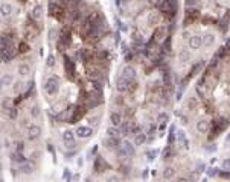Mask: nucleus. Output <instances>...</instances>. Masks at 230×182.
<instances>
[{
  "label": "nucleus",
  "instance_id": "obj_12",
  "mask_svg": "<svg viewBox=\"0 0 230 182\" xmlns=\"http://www.w3.org/2000/svg\"><path fill=\"white\" fill-rule=\"evenodd\" d=\"M29 114H31V117H32L34 120H38V118L41 117V109H40V106H38L37 103L31 105V108H29Z\"/></svg>",
  "mask_w": 230,
  "mask_h": 182
},
{
  "label": "nucleus",
  "instance_id": "obj_23",
  "mask_svg": "<svg viewBox=\"0 0 230 182\" xmlns=\"http://www.w3.org/2000/svg\"><path fill=\"white\" fill-rule=\"evenodd\" d=\"M11 84H12V78L3 75V78H2V85H3V87H9Z\"/></svg>",
  "mask_w": 230,
  "mask_h": 182
},
{
  "label": "nucleus",
  "instance_id": "obj_17",
  "mask_svg": "<svg viewBox=\"0 0 230 182\" xmlns=\"http://www.w3.org/2000/svg\"><path fill=\"white\" fill-rule=\"evenodd\" d=\"M104 144H105L108 149H113V147L119 146V140H117V136H108V138L104 141Z\"/></svg>",
  "mask_w": 230,
  "mask_h": 182
},
{
  "label": "nucleus",
  "instance_id": "obj_18",
  "mask_svg": "<svg viewBox=\"0 0 230 182\" xmlns=\"http://www.w3.org/2000/svg\"><path fill=\"white\" fill-rule=\"evenodd\" d=\"M122 146H124V149L128 152V155H130V156H133V155H134L136 149H134V146H133L130 141H124V143H122Z\"/></svg>",
  "mask_w": 230,
  "mask_h": 182
},
{
  "label": "nucleus",
  "instance_id": "obj_3",
  "mask_svg": "<svg viewBox=\"0 0 230 182\" xmlns=\"http://www.w3.org/2000/svg\"><path fill=\"white\" fill-rule=\"evenodd\" d=\"M63 141H64V146H66L67 149H73V147L76 146V143H75V135H73L72 131H66V132L63 134Z\"/></svg>",
  "mask_w": 230,
  "mask_h": 182
},
{
  "label": "nucleus",
  "instance_id": "obj_16",
  "mask_svg": "<svg viewBox=\"0 0 230 182\" xmlns=\"http://www.w3.org/2000/svg\"><path fill=\"white\" fill-rule=\"evenodd\" d=\"M18 170H20V173H23V175H31V173L34 172V167H32L29 162H23V164H20Z\"/></svg>",
  "mask_w": 230,
  "mask_h": 182
},
{
  "label": "nucleus",
  "instance_id": "obj_8",
  "mask_svg": "<svg viewBox=\"0 0 230 182\" xmlns=\"http://www.w3.org/2000/svg\"><path fill=\"white\" fill-rule=\"evenodd\" d=\"M128 84H130L128 79H125L124 76H119L116 79V90L119 93H125V91H128Z\"/></svg>",
  "mask_w": 230,
  "mask_h": 182
},
{
  "label": "nucleus",
  "instance_id": "obj_28",
  "mask_svg": "<svg viewBox=\"0 0 230 182\" xmlns=\"http://www.w3.org/2000/svg\"><path fill=\"white\" fill-rule=\"evenodd\" d=\"M53 64H55V61H53V56H52V55H50V56H49V58H47V65H49V67H52V65H53Z\"/></svg>",
  "mask_w": 230,
  "mask_h": 182
},
{
  "label": "nucleus",
  "instance_id": "obj_2",
  "mask_svg": "<svg viewBox=\"0 0 230 182\" xmlns=\"http://www.w3.org/2000/svg\"><path fill=\"white\" fill-rule=\"evenodd\" d=\"M75 134H76V138H79V140H87L93 135V129L90 126H78Z\"/></svg>",
  "mask_w": 230,
  "mask_h": 182
},
{
  "label": "nucleus",
  "instance_id": "obj_15",
  "mask_svg": "<svg viewBox=\"0 0 230 182\" xmlns=\"http://www.w3.org/2000/svg\"><path fill=\"white\" fill-rule=\"evenodd\" d=\"M121 120H122V117H121V114H119L117 111H113V112L110 114V123H111L113 126H119V125H121Z\"/></svg>",
  "mask_w": 230,
  "mask_h": 182
},
{
  "label": "nucleus",
  "instance_id": "obj_4",
  "mask_svg": "<svg viewBox=\"0 0 230 182\" xmlns=\"http://www.w3.org/2000/svg\"><path fill=\"white\" fill-rule=\"evenodd\" d=\"M43 12H44L43 6H41L40 3H37V5H34V6L31 8L29 15H31L32 20H41V18H43Z\"/></svg>",
  "mask_w": 230,
  "mask_h": 182
},
{
  "label": "nucleus",
  "instance_id": "obj_29",
  "mask_svg": "<svg viewBox=\"0 0 230 182\" xmlns=\"http://www.w3.org/2000/svg\"><path fill=\"white\" fill-rule=\"evenodd\" d=\"M217 173H218L217 169H210V170H209V176H217Z\"/></svg>",
  "mask_w": 230,
  "mask_h": 182
},
{
  "label": "nucleus",
  "instance_id": "obj_26",
  "mask_svg": "<svg viewBox=\"0 0 230 182\" xmlns=\"http://www.w3.org/2000/svg\"><path fill=\"white\" fill-rule=\"evenodd\" d=\"M223 170L230 172V158H226V159L223 161Z\"/></svg>",
  "mask_w": 230,
  "mask_h": 182
},
{
  "label": "nucleus",
  "instance_id": "obj_14",
  "mask_svg": "<svg viewBox=\"0 0 230 182\" xmlns=\"http://www.w3.org/2000/svg\"><path fill=\"white\" fill-rule=\"evenodd\" d=\"M157 23H159L157 12H148V15H146V24L148 26H155Z\"/></svg>",
  "mask_w": 230,
  "mask_h": 182
},
{
  "label": "nucleus",
  "instance_id": "obj_27",
  "mask_svg": "<svg viewBox=\"0 0 230 182\" xmlns=\"http://www.w3.org/2000/svg\"><path fill=\"white\" fill-rule=\"evenodd\" d=\"M76 167H78V169H82V167H84V156H79V158H78Z\"/></svg>",
  "mask_w": 230,
  "mask_h": 182
},
{
  "label": "nucleus",
  "instance_id": "obj_30",
  "mask_svg": "<svg viewBox=\"0 0 230 182\" xmlns=\"http://www.w3.org/2000/svg\"><path fill=\"white\" fill-rule=\"evenodd\" d=\"M226 143H229V144H230V134L227 135V138H226Z\"/></svg>",
  "mask_w": 230,
  "mask_h": 182
},
{
  "label": "nucleus",
  "instance_id": "obj_24",
  "mask_svg": "<svg viewBox=\"0 0 230 182\" xmlns=\"http://www.w3.org/2000/svg\"><path fill=\"white\" fill-rule=\"evenodd\" d=\"M168 120H169V115H168L166 112H160L159 117H157V122H159V123H166Z\"/></svg>",
  "mask_w": 230,
  "mask_h": 182
},
{
  "label": "nucleus",
  "instance_id": "obj_21",
  "mask_svg": "<svg viewBox=\"0 0 230 182\" xmlns=\"http://www.w3.org/2000/svg\"><path fill=\"white\" fill-rule=\"evenodd\" d=\"M107 135L108 136H117L119 135V129H117V126H110L108 129H107Z\"/></svg>",
  "mask_w": 230,
  "mask_h": 182
},
{
  "label": "nucleus",
  "instance_id": "obj_22",
  "mask_svg": "<svg viewBox=\"0 0 230 182\" xmlns=\"http://www.w3.org/2000/svg\"><path fill=\"white\" fill-rule=\"evenodd\" d=\"M174 169H171V167H168V169H165V172H163V178L165 179H171V178H174Z\"/></svg>",
  "mask_w": 230,
  "mask_h": 182
},
{
  "label": "nucleus",
  "instance_id": "obj_13",
  "mask_svg": "<svg viewBox=\"0 0 230 182\" xmlns=\"http://www.w3.org/2000/svg\"><path fill=\"white\" fill-rule=\"evenodd\" d=\"M12 12H14V6H12L11 3H3V5H2V17H3V18L12 15Z\"/></svg>",
  "mask_w": 230,
  "mask_h": 182
},
{
  "label": "nucleus",
  "instance_id": "obj_19",
  "mask_svg": "<svg viewBox=\"0 0 230 182\" xmlns=\"http://www.w3.org/2000/svg\"><path fill=\"white\" fill-rule=\"evenodd\" d=\"M146 141V134H136V138H134V144L136 146H142L143 143Z\"/></svg>",
  "mask_w": 230,
  "mask_h": 182
},
{
  "label": "nucleus",
  "instance_id": "obj_7",
  "mask_svg": "<svg viewBox=\"0 0 230 182\" xmlns=\"http://www.w3.org/2000/svg\"><path fill=\"white\" fill-rule=\"evenodd\" d=\"M122 76L128 81H134L136 79V68L133 65H125L122 68Z\"/></svg>",
  "mask_w": 230,
  "mask_h": 182
},
{
  "label": "nucleus",
  "instance_id": "obj_5",
  "mask_svg": "<svg viewBox=\"0 0 230 182\" xmlns=\"http://www.w3.org/2000/svg\"><path fill=\"white\" fill-rule=\"evenodd\" d=\"M40 135H41V128H40L38 125L32 123V125L28 128V138H29V140H37V138H40Z\"/></svg>",
  "mask_w": 230,
  "mask_h": 182
},
{
  "label": "nucleus",
  "instance_id": "obj_11",
  "mask_svg": "<svg viewBox=\"0 0 230 182\" xmlns=\"http://www.w3.org/2000/svg\"><path fill=\"white\" fill-rule=\"evenodd\" d=\"M17 73H18L20 78H28V76L31 75V67H29L28 64H20V65L17 67Z\"/></svg>",
  "mask_w": 230,
  "mask_h": 182
},
{
  "label": "nucleus",
  "instance_id": "obj_6",
  "mask_svg": "<svg viewBox=\"0 0 230 182\" xmlns=\"http://www.w3.org/2000/svg\"><path fill=\"white\" fill-rule=\"evenodd\" d=\"M203 46V38L200 35H192L189 38V49L190 50H200Z\"/></svg>",
  "mask_w": 230,
  "mask_h": 182
},
{
  "label": "nucleus",
  "instance_id": "obj_9",
  "mask_svg": "<svg viewBox=\"0 0 230 182\" xmlns=\"http://www.w3.org/2000/svg\"><path fill=\"white\" fill-rule=\"evenodd\" d=\"M209 128H210V126H209V122L204 120V118L198 120L197 125H195V129H197L198 134H207V132H209Z\"/></svg>",
  "mask_w": 230,
  "mask_h": 182
},
{
  "label": "nucleus",
  "instance_id": "obj_25",
  "mask_svg": "<svg viewBox=\"0 0 230 182\" xmlns=\"http://www.w3.org/2000/svg\"><path fill=\"white\" fill-rule=\"evenodd\" d=\"M178 59H180V62H187V61H189V53H187V52H180V55H178Z\"/></svg>",
  "mask_w": 230,
  "mask_h": 182
},
{
  "label": "nucleus",
  "instance_id": "obj_10",
  "mask_svg": "<svg viewBox=\"0 0 230 182\" xmlns=\"http://www.w3.org/2000/svg\"><path fill=\"white\" fill-rule=\"evenodd\" d=\"M215 40H217L215 34H212V32H207V34L203 37V46L209 49V47H212V46L215 44Z\"/></svg>",
  "mask_w": 230,
  "mask_h": 182
},
{
  "label": "nucleus",
  "instance_id": "obj_20",
  "mask_svg": "<svg viewBox=\"0 0 230 182\" xmlns=\"http://www.w3.org/2000/svg\"><path fill=\"white\" fill-rule=\"evenodd\" d=\"M177 140H178V143L183 144L184 147H187V138H186L183 131H178V132H177Z\"/></svg>",
  "mask_w": 230,
  "mask_h": 182
},
{
  "label": "nucleus",
  "instance_id": "obj_1",
  "mask_svg": "<svg viewBox=\"0 0 230 182\" xmlns=\"http://www.w3.org/2000/svg\"><path fill=\"white\" fill-rule=\"evenodd\" d=\"M59 87H61V82H59V79H58L56 76H53V75L47 78L44 85H43L44 93H46L47 96H50V97H53V96H56V94L59 93Z\"/></svg>",
  "mask_w": 230,
  "mask_h": 182
}]
</instances>
